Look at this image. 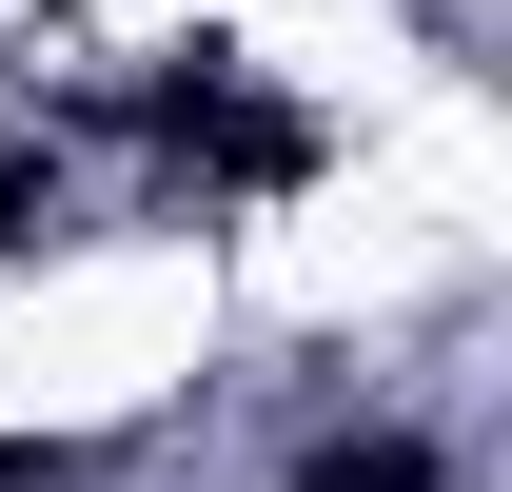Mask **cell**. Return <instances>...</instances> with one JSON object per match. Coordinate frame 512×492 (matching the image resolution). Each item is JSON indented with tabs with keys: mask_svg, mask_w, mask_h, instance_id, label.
<instances>
[{
	"mask_svg": "<svg viewBox=\"0 0 512 492\" xmlns=\"http://www.w3.org/2000/svg\"><path fill=\"white\" fill-rule=\"evenodd\" d=\"M158 119H178L217 178H256V197H276V178H316V119H296V99H237L217 60H197V79H158Z\"/></svg>",
	"mask_w": 512,
	"mask_h": 492,
	"instance_id": "cell-1",
	"label": "cell"
},
{
	"mask_svg": "<svg viewBox=\"0 0 512 492\" xmlns=\"http://www.w3.org/2000/svg\"><path fill=\"white\" fill-rule=\"evenodd\" d=\"M296 492H434V433H335Z\"/></svg>",
	"mask_w": 512,
	"mask_h": 492,
	"instance_id": "cell-2",
	"label": "cell"
},
{
	"mask_svg": "<svg viewBox=\"0 0 512 492\" xmlns=\"http://www.w3.org/2000/svg\"><path fill=\"white\" fill-rule=\"evenodd\" d=\"M40 217H60V178H40V158H0V256L40 237Z\"/></svg>",
	"mask_w": 512,
	"mask_h": 492,
	"instance_id": "cell-3",
	"label": "cell"
},
{
	"mask_svg": "<svg viewBox=\"0 0 512 492\" xmlns=\"http://www.w3.org/2000/svg\"><path fill=\"white\" fill-rule=\"evenodd\" d=\"M60 473H79V453H0V492H60Z\"/></svg>",
	"mask_w": 512,
	"mask_h": 492,
	"instance_id": "cell-4",
	"label": "cell"
}]
</instances>
